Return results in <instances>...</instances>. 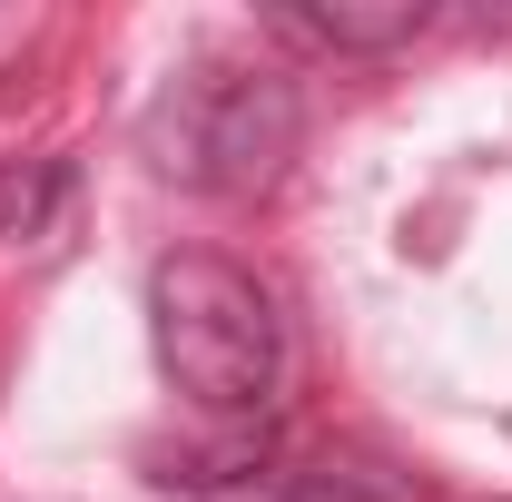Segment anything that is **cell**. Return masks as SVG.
Listing matches in <instances>:
<instances>
[{
  "label": "cell",
  "instance_id": "cell-1",
  "mask_svg": "<svg viewBox=\"0 0 512 502\" xmlns=\"http://www.w3.org/2000/svg\"><path fill=\"white\" fill-rule=\"evenodd\" d=\"M148 345L158 375L207 414H266L286 384V315L237 256L178 247L148 266Z\"/></svg>",
  "mask_w": 512,
  "mask_h": 502
},
{
  "label": "cell",
  "instance_id": "cell-2",
  "mask_svg": "<svg viewBox=\"0 0 512 502\" xmlns=\"http://www.w3.org/2000/svg\"><path fill=\"white\" fill-rule=\"evenodd\" d=\"M306 138V99L276 60H188L138 119L158 178L197 197H266Z\"/></svg>",
  "mask_w": 512,
  "mask_h": 502
},
{
  "label": "cell",
  "instance_id": "cell-3",
  "mask_svg": "<svg viewBox=\"0 0 512 502\" xmlns=\"http://www.w3.org/2000/svg\"><path fill=\"white\" fill-rule=\"evenodd\" d=\"M434 20V0H296L276 10V30L316 40V50H404Z\"/></svg>",
  "mask_w": 512,
  "mask_h": 502
},
{
  "label": "cell",
  "instance_id": "cell-4",
  "mask_svg": "<svg viewBox=\"0 0 512 502\" xmlns=\"http://www.w3.org/2000/svg\"><path fill=\"white\" fill-rule=\"evenodd\" d=\"M60 197H69V158H20V168H0V237H10V247L50 237Z\"/></svg>",
  "mask_w": 512,
  "mask_h": 502
},
{
  "label": "cell",
  "instance_id": "cell-5",
  "mask_svg": "<svg viewBox=\"0 0 512 502\" xmlns=\"http://www.w3.org/2000/svg\"><path fill=\"white\" fill-rule=\"evenodd\" d=\"M188 502H384V493H365L355 473H247V483H207V493H188Z\"/></svg>",
  "mask_w": 512,
  "mask_h": 502
}]
</instances>
